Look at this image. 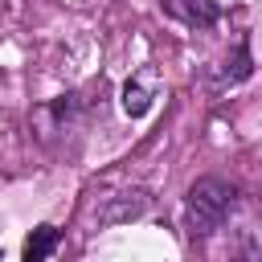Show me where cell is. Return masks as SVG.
<instances>
[{
    "instance_id": "obj_1",
    "label": "cell",
    "mask_w": 262,
    "mask_h": 262,
    "mask_svg": "<svg viewBox=\"0 0 262 262\" xmlns=\"http://www.w3.org/2000/svg\"><path fill=\"white\" fill-rule=\"evenodd\" d=\"M237 205V184L225 176H201L184 192V225L188 237H213Z\"/></svg>"
},
{
    "instance_id": "obj_2",
    "label": "cell",
    "mask_w": 262,
    "mask_h": 262,
    "mask_svg": "<svg viewBox=\"0 0 262 262\" xmlns=\"http://www.w3.org/2000/svg\"><path fill=\"white\" fill-rule=\"evenodd\" d=\"M156 94H160V74L147 66V70H139V74H131V78L123 82V111H127L131 119H143V115L151 111Z\"/></svg>"
},
{
    "instance_id": "obj_3",
    "label": "cell",
    "mask_w": 262,
    "mask_h": 262,
    "mask_svg": "<svg viewBox=\"0 0 262 262\" xmlns=\"http://www.w3.org/2000/svg\"><path fill=\"white\" fill-rule=\"evenodd\" d=\"M160 8L172 20H184L188 29H213L221 20V4L217 0H160Z\"/></svg>"
},
{
    "instance_id": "obj_4",
    "label": "cell",
    "mask_w": 262,
    "mask_h": 262,
    "mask_svg": "<svg viewBox=\"0 0 262 262\" xmlns=\"http://www.w3.org/2000/svg\"><path fill=\"white\" fill-rule=\"evenodd\" d=\"M254 74V57H250V41L246 37H237L233 41V49L225 53V61L213 70V90H225V86H237V82H246Z\"/></svg>"
},
{
    "instance_id": "obj_5",
    "label": "cell",
    "mask_w": 262,
    "mask_h": 262,
    "mask_svg": "<svg viewBox=\"0 0 262 262\" xmlns=\"http://www.w3.org/2000/svg\"><path fill=\"white\" fill-rule=\"evenodd\" d=\"M147 205H151L147 188H131V192L111 196L106 209H94V217H98V225H119V221H135V217H143Z\"/></svg>"
},
{
    "instance_id": "obj_6",
    "label": "cell",
    "mask_w": 262,
    "mask_h": 262,
    "mask_svg": "<svg viewBox=\"0 0 262 262\" xmlns=\"http://www.w3.org/2000/svg\"><path fill=\"white\" fill-rule=\"evenodd\" d=\"M57 242H61L57 225H49V221L33 225L29 237H25V246H20V262H49V254L57 250Z\"/></svg>"
},
{
    "instance_id": "obj_7",
    "label": "cell",
    "mask_w": 262,
    "mask_h": 262,
    "mask_svg": "<svg viewBox=\"0 0 262 262\" xmlns=\"http://www.w3.org/2000/svg\"><path fill=\"white\" fill-rule=\"evenodd\" d=\"M233 258H237V262H262V229H258V225H242V229H237Z\"/></svg>"
}]
</instances>
